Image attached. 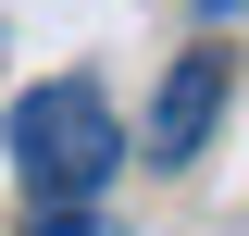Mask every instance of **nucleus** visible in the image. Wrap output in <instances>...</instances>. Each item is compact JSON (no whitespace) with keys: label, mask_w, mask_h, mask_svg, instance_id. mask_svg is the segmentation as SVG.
Listing matches in <instances>:
<instances>
[{"label":"nucleus","mask_w":249,"mask_h":236,"mask_svg":"<svg viewBox=\"0 0 249 236\" xmlns=\"http://www.w3.org/2000/svg\"><path fill=\"white\" fill-rule=\"evenodd\" d=\"M187 13H212V25H224V13H237V0H187Z\"/></svg>","instance_id":"nucleus-4"},{"label":"nucleus","mask_w":249,"mask_h":236,"mask_svg":"<svg viewBox=\"0 0 249 236\" xmlns=\"http://www.w3.org/2000/svg\"><path fill=\"white\" fill-rule=\"evenodd\" d=\"M224 100H237V50H187L175 75H162V100H150V162H199V137L224 124Z\"/></svg>","instance_id":"nucleus-2"},{"label":"nucleus","mask_w":249,"mask_h":236,"mask_svg":"<svg viewBox=\"0 0 249 236\" xmlns=\"http://www.w3.org/2000/svg\"><path fill=\"white\" fill-rule=\"evenodd\" d=\"M25 236H112V211H100V199H37Z\"/></svg>","instance_id":"nucleus-3"},{"label":"nucleus","mask_w":249,"mask_h":236,"mask_svg":"<svg viewBox=\"0 0 249 236\" xmlns=\"http://www.w3.org/2000/svg\"><path fill=\"white\" fill-rule=\"evenodd\" d=\"M0 149H13V174L25 199H100L124 162V124L100 100V75H37L13 112H0Z\"/></svg>","instance_id":"nucleus-1"}]
</instances>
